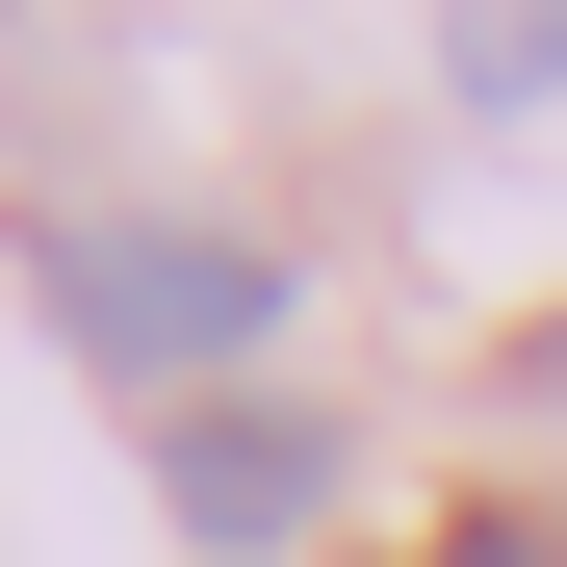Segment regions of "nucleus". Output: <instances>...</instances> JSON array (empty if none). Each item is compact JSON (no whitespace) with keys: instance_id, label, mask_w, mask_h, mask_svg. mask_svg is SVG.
<instances>
[{"instance_id":"1","label":"nucleus","mask_w":567,"mask_h":567,"mask_svg":"<svg viewBox=\"0 0 567 567\" xmlns=\"http://www.w3.org/2000/svg\"><path fill=\"white\" fill-rule=\"evenodd\" d=\"M52 336H78V361H130V388H207V413H233V361L284 336V258H258V233H181V207L52 233Z\"/></svg>"},{"instance_id":"2","label":"nucleus","mask_w":567,"mask_h":567,"mask_svg":"<svg viewBox=\"0 0 567 567\" xmlns=\"http://www.w3.org/2000/svg\"><path fill=\"white\" fill-rule=\"evenodd\" d=\"M155 491H181V542H207V567H284V542L336 516V413L233 388V413H181V439H155Z\"/></svg>"},{"instance_id":"3","label":"nucleus","mask_w":567,"mask_h":567,"mask_svg":"<svg viewBox=\"0 0 567 567\" xmlns=\"http://www.w3.org/2000/svg\"><path fill=\"white\" fill-rule=\"evenodd\" d=\"M439 78H464V104H567V27H464Z\"/></svg>"},{"instance_id":"4","label":"nucleus","mask_w":567,"mask_h":567,"mask_svg":"<svg viewBox=\"0 0 567 567\" xmlns=\"http://www.w3.org/2000/svg\"><path fill=\"white\" fill-rule=\"evenodd\" d=\"M439 567H567V516H516V491H491V516H439Z\"/></svg>"},{"instance_id":"5","label":"nucleus","mask_w":567,"mask_h":567,"mask_svg":"<svg viewBox=\"0 0 567 567\" xmlns=\"http://www.w3.org/2000/svg\"><path fill=\"white\" fill-rule=\"evenodd\" d=\"M516 388H542V413H567V310H542V336H516Z\"/></svg>"}]
</instances>
